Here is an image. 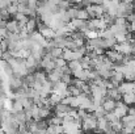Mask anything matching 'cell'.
<instances>
[{
  "label": "cell",
  "mask_w": 135,
  "mask_h": 134,
  "mask_svg": "<svg viewBox=\"0 0 135 134\" xmlns=\"http://www.w3.org/2000/svg\"><path fill=\"white\" fill-rule=\"evenodd\" d=\"M5 30L9 32V33H13V34H18L20 33V28H18V22L12 20V21H7V25H5Z\"/></svg>",
  "instance_id": "cell-5"
},
{
  "label": "cell",
  "mask_w": 135,
  "mask_h": 134,
  "mask_svg": "<svg viewBox=\"0 0 135 134\" xmlns=\"http://www.w3.org/2000/svg\"><path fill=\"white\" fill-rule=\"evenodd\" d=\"M115 107H117V101H114V100H112V99H105V101L102 103V108L105 109V112L108 113V112H113L114 109H115Z\"/></svg>",
  "instance_id": "cell-7"
},
{
  "label": "cell",
  "mask_w": 135,
  "mask_h": 134,
  "mask_svg": "<svg viewBox=\"0 0 135 134\" xmlns=\"http://www.w3.org/2000/svg\"><path fill=\"white\" fill-rule=\"evenodd\" d=\"M115 45H117V41H115L114 37H113V38H108V40H105V46H106V49H114Z\"/></svg>",
  "instance_id": "cell-14"
},
{
  "label": "cell",
  "mask_w": 135,
  "mask_h": 134,
  "mask_svg": "<svg viewBox=\"0 0 135 134\" xmlns=\"http://www.w3.org/2000/svg\"><path fill=\"white\" fill-rule=\"evenodd\" d=\"M127 110H129V107L123 103V101H117V107H115V109L113 110L114 112V114L118 117V118H122V117H125L126 114H127Z\"/></svg>",
  "instance_id": "cell-2"
},
{
  "label": "cell",
  "mask_w": 135,
  "mask_h": 134,
  "mask_svg": "<svg viewBox=\"0 0 135 134\" xmlns=\"http://www.w3.org/2000/svg\"><path fill=\"white\" fill-rule=\"evenodd\" d=\"M127 114H130V116L135 117V108H129V110H127Z\"/></svg>",
  "instance_id": "cell-18"
},
{
  "label": "cell",
  "mask_w": 135,
  "mask_h": 134,
  "mask_svg": "<svg viewBox=\"0 0 135 134\" xmlns=\"http://www.w3.org/2000/svg\"><path fill=\"white\" fill-rule=\"evenodd\" d=\"M62 75H63V74H62L60 68H55V70H52L51 72H49V82H51V83L60 82Z\"/></svg>",
  "instance_id": "cell-6"
},
{
  "label": "cell",
  "mask_w": 135,
  "mask_h": 134,
  "mask_svg": "<svg viewBox=\"0 0 135 134\" xmlns=\"http://www.w3.org/2000/svg\"><path fill=\"white\" fill-rule=\"evenodd\" d=\"M13 16H15V19H13V20H15V21H17L18 24H24V25H25V24L29 21V17H28L26 15L21 13V12H17V13H16V15H13Z\"/></svg>",
  "instance_id": "cell-11"
},
{
  "label": "cell",
  "mask_w": 135,
  "mask_h": 134,
  "mask_svg": "<svg viewBox=\"0 0 135 134\" xmlns=\"http://www.w3.org/2000/svg\"><path fill=\"white\" fill-rule=\"evenodd\" d=\"M55 64H56V68H59V67H63L64 64H67V62L63 58H58V59H55Z\"/></svg>",
  "instance_id": "cell-17"
},
{
  "label": "cell",
  "mask_w": 135,
  "mask_h": 134,
  "mask_svg": "<svg viewBox=\"0 0 135 134\" xmlns=\"http://www.w3.org/2000/svg\"><path fill=\"white\" fill-rule=\"evenodd\" d=\"M106 97H108V99H112V100H114V101H119V100L122 99V93H119V91L117 88H112V89H108Z\"/></svg>",
  "instance_id": "cell-8"
},
{
  "label": "cell",
  "mask_w": 135,
  "mask_h": 134,
  "mask_svg": "<svg viewBox=\"0 0 135 134\" xmlns=\"http://www.w3.org/2000/svg\"><path fill=\"white\" fill-rule=\"evenodd\" d=\"M5 9L8 11V13H9V15H16V13L18 12L17 4H11V5H8V7H7Z\"/></svg>",
  "instance_id": "cell-15"
},
{
  "label": "cell",
  "mask_w": 135,
  "mask_h": 134,
  "mask_svg": "<svg viewBox=\"0 0 135 134\" xmlns=\"http://www.w3.org/2000/svg\"><path fill=\"white\" fill-rule=\"evenodd\" d=\"M63 124V118H60V117H52L51 120H50V125H62Z\"/></svg>",
  "instance_id": "cell-16"
},
{
  "label": "cell",
  "mask_w": 135,
  "mask_h": 134,
  "mask_svg": "<svg viewBox=\"0 0 135 134\" xmlns=\"http://www.w3.org/2000/svg\"><path fill=\"white\" fill-rule=\"evenodd\" d=\"M81 129L84 130H96L97 129V118L93 113H88V116L83 120V124H81Z\"/></svg>",
  "instance_id": "cell-1"
},
{
  "label": "cell",
  "mask_w": 135,
  "mask_h": 134,
  "mask_svg": "<svg viewBox=\"0 0 135 134\" xmlns=\"http://www.w3.org/2000/svg\"><path fill=\"white\" fill-rule=\"evenodd\" d=\"M121 122L123 126H129V128H135V117L130 116V114H126L125 117L121 118Z\"/></svg>",
  "instance_id": "cell-9"
},
{
  "label": "cell",
  "mask_w": 135,
  "mask_h": 134,
  "mask_svg": "<svg viewBox=\"0 0 135 134\" xmlns=\"http://www.w3.org/2000/svg\"><path fill=\"white\" fill-rule=\"evenodd\" d=\"M76 19H79V20H85V21L89 20V15H88V12L85 11V8H79V11H78V17H76Z\"/></svg>",
  "instance_id": "cell-13"
},
{
  "label": "cell",
  "mask_w": 135,
  "mask_h": 134,
  "mask_svg": "<svg viewBox=\"0 0 135 134\" xmlns=\"http://www.w3.org/2000/svg\"><path fill=\"white\" fill-rule=\"evenodd\" d=\"M67 66H68V68L71 70V72L74 74L75 71H78V70H80L81 68V66H80V62L79 61H71V62H67Z\"/></svg>",
  "instance_id": "cell-12"
},
{
  "label": "cell",
  "mask_w": 135,
  "mask_h": 134,
  "mask_svg": "<svg viewBox=\"0 0 135 134\" xmlns=\"http://www.w3.org/2000/svg\"><path fill=\"white\" fill-rule=\"evenodd\" d=\"M117 89L119 91V93H131V92H134L135 89V83L134 82H122Z\"/></svg>",
  "instance_id": "cell-4"
},
{
  "label": "cell",
  "mask_w": 135,
  "mask_h": 134,
  "mask_svg": "<svg viewBox=\"0 0 135 134\" xmlns=\"http://www.w3.org/2000/svg\"><path fill=\"white\" fill-rule=\"evenodd\" d=\"M122 100L123 103L129 107V105H134L135 104V95L131 92V93H123L122 95Z\"/></svg>",
  "instance_id": "cell-10"
},
{
  "label": "cell",
  "mask_w": 135,
  "mask_h": 134,
  "mask_svg": "<svg viewBox=\"0 0 135 134\" xmlns=\"http://www.w3.org/2000/svg\"><path fill=\"white\" fill-rule=\"evenodd\" d=\"M133 49H134V46L130 45L127 41L121 42V44H117L114 46V50H117L121 54H133Z\"/></svg>",
  "instance_id": "cell-3"
}]
</instances>
